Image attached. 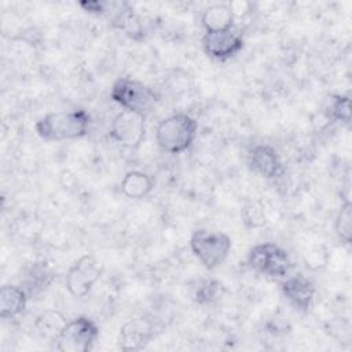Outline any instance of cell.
Returning <instances> with one entry per match:
<instances>
[{
	"mask_svg": "<svg viewBox=\"0 0 352 352\" xmlns=\"http://www.w3.org/2000/svg\"><path fill=\"white\" fill-rule=\"evenodd\" d=\"M228 6L234 14V18L243 16L245 14H248L250 11V7H252V4L248 1H231V3H228Z\"/></svg>",
	"mask_w": 352,
	"mask_h": 352,
	"instance_id": "23",
	"label": "cell"
},
{
	"mask_svg": "<svg viewBox=\"0 0 352 352\" xmlns=\"http://www.w3.org/2000/svg\"><path fill=\"white\" fill-rule=\"evenodd\" d=\"M110 138L125 148H138L146 136V116L121 110L110 124Z\"/></svg>",
	"mask_w": 352,
	"mask_h": 352,
	"instance_id": "7",
	"label": "cell"
},
{
	"mask_svg": "<svg viewBox=\"0 0 352 352\" xmlns=\"http://www.w3.org/2000/svg\"><path fill=\"white\" fill-rule=\"evenodd\" d=\"M102 275V267L92 254H82L66 274V289L76 297H85Z\"/></svg>",
	"mask_w": 352,
	"mask_h": 352,
	"instance_id": "8",
	"label": "cell"
},
{
	"mask_svg": "<svg viewBox=\"0 0 352 352\" xmlns=\"http://www.w3.org/2000/svg\"><path fill=\"white\" fill-rule=\"evenodd\" d=\"M305 265L311 270H320L327 265L329 254L323 245H316L305 253Z\"/></svg>",
	"mask_w": 352,
	"mask_h": 352,
	"instance_id": "22",
	"label": "cell"
},
{
	"mask_svg": "<svg viewBox=\"0 0 352 352\" xmlns=\"http://www.w3.org/2000/svg\"><path fill=\"white\" fill-rule=\"evenodd\" d=\"M280 292L294 308L302 312H308L314 304L316 287L311 279L302 274H296L287 276L280 283Z\"/></svg>",
	"mask_w": 352,
	"mask_h": 352,
	"instance_id": "12",
	"label": "cell"
},
{
	"mask_svg": "<svg viewBox=\"0 0 352 352\" xmlns=\"http://www.w3.org/2000/svg\"><path fill=\"white\" fill-rule=\"evenodd\" d=\"M66 324L67 319L62 312L55 309H47L36 318L34 330L41 338L58 342Z\"/></svg>",
	"mask_w": 352,
	"mask_h": 352,
	"instance_id": "14",
	"label": "cell"
},
{
	"mask_svg": "<svg viewBox=\"0 0 352 352\" xmlns=\"http://www.w3.org/2000/svg\"><path fill=\"white\" fill-rule=\"evenodd\" d=\"M28 292L16 285H3L0 289V316L12 319L21 315L28 304Z\"/></svg>",
	"mask_w": 352,
	"mask_h": 352,
	"instance_id": "13",
	"label": "cell"
},
{
	"mask_svg": "<svg viewBox=\"0 0 352 352\" xmlns=\"http://www.w3.org/2000/svg\"><path fill=\"white\" fill-rule=\"evenodd\" d=\"M241 219L246 228H260L267 223L264 206L260 201L248 202L241 210Z\"/></svg>",
	"mask_w": 352,
	"mask_h": 352,
	"instance_id": "21",
	"label": "cell"
},
{
	"mask_svg": "<svg viewBox=\"0 0 352 352\" xmlns=\"http://www.w3.org/2000/svg\"><path fill=\"white\" fill-rule=\"evenodd\" d=\"M334 231L341 242L349 245L352 241V204L345 199L334 220Z\"/></svg>",
	"mask_w": 352,
	"mask_h": 352,
	"instance_id": "19",
	"label": "cell"
},
{
	"mask_svg": "<svg viewBox=\"0 0 352 352\" xmlns=\"http://www.w3.org/2000/svg\"><path fill=\"white\" fill-rule=\"evenodd\" d=\"M248 164L254 173L264 179H278L285 173L278 151L268 144L253 146L248 153Z\"/></svg>",
	"mask_w": 352,
	"mask_h": 352,
	"instance_id": "10",
	"label": "cell"
},
{
	"mask_svg": "<svg viewBox=\"0 0 352 352\" xmlns=\"http://www.w3.org/2000/svg\"><path fill=\"white\" fill-rule=\"evenodd\" d=\"M110 98L124 110L143 116L150 114L158 103V95L153 88L129 77H120L113 82Z\"/></svg>",
	"mask_w": 352,
	"mask_h": 352,
	"instance_id": "3",
	"label": "cell"
},
{
	"mask_svg": "<svg viewBox=\"0 0 352 352\" xmlns=\"http://www.w3.org/2000/svg\"><path fill=\"white\" fill-rule=\"evenodd\" d=\"M154 179L142 170H129L121 180V192L131 199L146 198L154 190Z\"/></svg>",
	"mask_w": 352,
	"mask_h": 352,
	"instance_id": "15",
	"label": "cell"
},
{
	"mask_svg": "<svg viewBox=\"0 0 352 352\" xmlns=\"http://www.w3.org/2000/svg\"><path fill=\"white\" fill-rule=\"evenodd\" d=\"M155 324L144 318L131 319L120 329L118 344L122 351L143 349L157 334Z\"/></svg>",
	"mask_w": 352,
	"mask_h": 352,
	"instance_id": "11",
	"label": "cell"
},
{
	"mask_svg": "<svg viewBox=\"0 0 352 352\" xmlns=\"http://www.w3.org/2000/svg\"><path fill=\"white\" fill-rule=\"evenodd\" d=\"M190 248L206 270H214L227 260L232 248V241L221 231L201 228L192 232L190 238Z\"/></svg>",
	"mask_w": 352,
	"mask_h": 352,
	"instance_id": "4",
	"label": "cell"
},
{
	"mask_svg": "<svg viewBox=\"0 0 352 352\" xmlns=\"http://www.w3.org/2000/svg\"><path fill=\"white\" fill-rule=\"evenodd\" d=\"M226 293L224 285L213 278L198 279L191 290V298L198 305H212L216 304Z\"/></svg>",
	"mask_w": 352,
	"mask_h": 352,
	"instance_id": "17",
	"label": "cell"
},
{
	"mask_svg": "<svg viewBox=\"0 0 352 352\" xmlns=\"http://www.w3.org/2000/svg\"><path fill=\"white\" fill-rule=\"evenodd\" d=\"M198 133V122L187 113H175L155 128L158 147L169 154H182L191 148Z\"/></svg>",
	"mask_w": 352,
	"mask_h": 352,
	"instance_id": "2",
	"label": "cell"
},
{
	"mask_svg": "<svg viewBox=\"0 0 352 352\" xmlns=\"http://www.w3.org/2000/svg\"><path fill=\"white\" fill-rule=\"evenodd\" d=\"M91 116L82 109L48 113L34 124V131L44 142H63L88 135Z\"/></svg>",
	"mask_w": 352,
	"mask_h": 352,
	"instance_id": "1",
	"label": "cell"
},
{
	"mask_svg": "<svg viewBox=\"0 0 352 352\" xmlns=\"http://www.w3.org/2000/svg\"><path fill=\"white\" fill-rule=\"evenodd\" d=\"M322 113L330 122H341L349 125L351 122V99L348 95L331 94L322 106Z\"/></svg>",
	"mask_w": 352,
	"mask_h": 352,
	"instance_id": "18",
	"label": "cell"
},
{
	"mask_svg": "<svg viewBox=\"0 0 352 352\" xmlns=\"http://www.w3.org/2000/svg\"><path fill=\"white\" fill-rule=\"evenodd\" d=\"M248 265L264 276L278 279L287 276L292 260L286 250L272 242L258 243L248 253Z\"/></svg>",
	"mask_w": 352,
	"mask_h": 352,
	"instance_id": "5",
	"label": "cell"
},
{
	"mask_svg": "<svg viewBox=\"0 0 352 352\" xmlns=\"http://www.w3.org/2000/svg\"><path fill=\"white\" fill-rule=\"evenodd\" d=\"M234 14L228 4H212L209 6L201 16L202 26L206 32H217V30H226L234 26Z\"/></svg>",
	"mask_w": 352,
	"mask_h": 352,
	"instance_id": "16",
	"label": "cell"
},
{
	"mask_svg": "<svg viewBox=\"0 0 352 352\" xmlns=\"http://www.w3.org/2000/svg\"><path fill=\"white\" fill-rule=\"evenodd\" d=\"M245 45V40L239 29L235 26L217 30V32H206L202 37V48L204 52L214 60L226 62L235 55H238Z\"/></svg>",
	"mask_w": 352,
	"mask_h": 352,
	"instance_id": "9",
	"label": "cell"
},
{
	"mask_svg": "<svg viewBox=\"0 0 352 352\" xmlns=\"http://www.w3.org/2000/svg\"><path fill=\"white\" fill-rule=\"evenodd\" d=\"M98 337V324L88 316H78L67 322L56 342V349L60 352H89Z\"/></svg>",
	"mask_w": 352,
	"mask_h": 352,
	"instance_id": "6",
	"label": "cell"
},
{
	"mask_svg": "<svg viewBox=\"0 0 352 352\" xmlns=\"http://www.w3.org/2000/svg\"><path fill=\"white\" fill-rule=\"evenodd\" d=\"M52 272L45 263H34L28 272V287L32 292H40L52 282Z\"/></svg>",
	"mask_w": 352,
	"mask_h": 352,
	"instance_id": "20",
	"label": "cell"
}]
</instances>
